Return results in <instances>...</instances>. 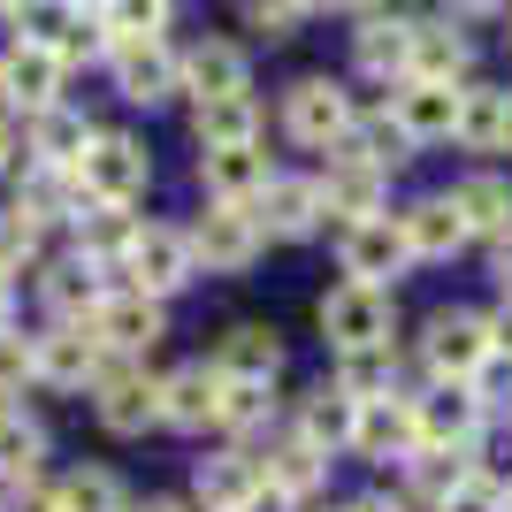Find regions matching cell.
Segmentation results:
<instances>
[{
    "label": "cell",
    "instance_id": "6da1fadb",
    "mask_svg": "<svg viewBox=\"0 0 512 512\" xmlns=\"http://www.w3.org/2000/svg\"><path fill=\"white\" fill-rule=\"evenodd\" d=\"M390 329H398V299L383 283H337L321 299V337L337 352H375V344H390Z\"/></svg>",
    "mask_w": 512,
    "mask_h": 512
},
{
    "label": "cell",
    "instance_id": "7a4b0ae2",
    "mask_svg": "<svg viewBox=\"0 0 512 512\" xmlns=\"http://www.w3.org/2000/svg\"><path fill=\"white\" fill-rule=\"evenodd\" d=\"M337 260H344V276H352V283H383V291H390V283L413 268L406 222H398V214H367V222H344Z\"/></svg>",
    "mask_w": 512,
    "mask_h": 512
},
{
    "label": "cell",
    "instance_id": "3957f363",
    "mask_svg": "<svg viewBox=\"0 0 512 512\" xmlns=\"http://www.w3.org/2000/svg\"><path fill=\"white\" fill-rule=\"evenodd\" d=\"M360 123V107L337 77H299V85L283 92V130L299 138V146H344Z\"/></svg>",
    "mask_w": 512,
    "mask_h": 512
},
{
    "label": "cell",
    "instance_id": "277c9868",
    "mask_svg": "<svg viewBox=\"0 0 512 512\" xmlns=\"http://www.w3.org/2000/svg\"><path fill=\"white\" fill-rule=\"evenodd\" d=\"M146 146L138 138H115V130H100L85 146V161H77V184H85L92 207H130V199L146 192Z\"/></svg>",
    "mask_w": 512,
    "mask_h": 512
},
{
    "label": "cell",
    "instance_id": "5b68a950",
    "mask_svg": "<svg viewBox=\"0 0 512 512\" xmlns=\"http://www.w3.org/2000/svg\"><path fill=\"white\" fill-rule=\"evenodd\" d=\"M421 360L436 383H474L490 367V321L482 314H436L421 337Z\"/></svg>",
    "mask_w": 512,
    "mask_h": 512
},
{
    "label": "cell",
    "instance_id": "8992f818",
    "mask_svg": "<svg viewBox=\"0 0 512 512\" xmlns=\"http://www.w3.org/2000/svg\"><path fill=\"white\" fill-rule=\"evenodd\" d=\"M260 214L253 207H230V199H214L207 214H199V230H192V253L207 260V268H222V276H245L260 260Z\"/></svg>",
    "mask_w": 512,
    "mask_h": 512
},
{
    "label": "cell",
    "instance_id": "52a82bcc",
    "mask_svg": "<svg viewBox=\"0 0 512 512\" xmlns=\"http://www.w3.org/2000/svg\"><path fill=\"white\" fill-rule=\"evenodd\" d=\"M161 329H169V314H161V299H146V291H107L100 314H92V337L107 344V360H138V352H153Z\"/></svg>",
    "mask_w": 512,
    "mask_h": 512
},
{
    "label": "cell",
    "instance_id": "ba28073f",
    "mask_svg": "<svg viewBox=\"0 0 512 512\" xmlns=\"http://www.w3.org/2000/svg\"><path fill=\"white\" fill-rule=\"evenodd\" d=\"M31 352H39V383H54V390H85L107 375V344L92 337V321H54Z\"/></svg>",
    "mask_w": 512,
    "mask_h": 512
},
{
    "label": "cell",
    "instance_id": "9c48e42d",
    "mask_svg": "<svg viewBox=\"0 0 512 512\" xmlns=\"http://www.w3.org/2000/svg\"><path fill=\"white\" fill-rule=\"evenodd\" d=\"M383 199H390V169H383V161H367L360 146L329 153V176H321V207H329V214L367 222V214H383Z\"/></svg>",
    "mask_w": 512,
    "mask_h": 512
},
{
    "label": "cell",
    "instance_id": "30bf717a",
    "mask_svg": "<svg viewBox=\"0 0 512 512\" xmlns=\"http://www.w3.org/2000/svg\"><path fill=\"white\" fill-rule=\"evenodd\" d=\"M130 276V291H146V299H169V291H184V283L199 276V253H192V237L184 230H138V245H130V260H123Z\"/></svg>",
    "mask_w": 512,
    "mask_h": 512
},
{
    "label": "cell",
    "instance_id": "8fae6325",
    "mask_svg": "<svg viewBox=\"0 0 512 512\" xmlns=\"http://www.w3.org/2000/svg\"><path fill=\"white\" fill-rule=\"evenodd\" d=\"M413 421H421V451H467L482 436V398L474 383H436L428 398H413Z\"/></svg>",
    "mask_w": 512,
    "mask_h": 512
},
{
    "label": "cell",
    "instance_id": "7c38bea8",
    "mask_svg": "<svg viewBox=\"0 0 512 512\" xmlns=\"http://www.w3.org/2000/svg\"><path fill=\"white\" fill-rule=\"evenodd\" d=\"M161 421V375H146V367H107L100 375V428L107 436H146V428Z\"/></svg>",
    "mask_w": 512,
    "mask_h": 512
},
{
    "label": "cell",
    "instance_id": "4fadbf2b",
    "mask_svg": "<svg viewBox=\"0 0 512 512\" xmlns=\"http://www.w3.org/2000/svg\"><path fill=\"white\" fill-rule=\"evenodd\" d=\"M352 451L360 459H383V467H406L421 451V421H413V398H367L360 406V428H352Z\"/></svg>",
    "mask_w": 512,
    "mask_h": 512
},
{
    "label": "cell",
    "instance_id": "5bb4252c",
    "mask_svg": "<svg viewBox=\"0 0 512 512\" xmlns=\"http://www.w3.org/2000/svg\"><path fill=\"white\" fill-rule=\"evenodd\" d=\"M390 123L406 130L413 146H436L459 130V85H428V77H406L390 92Z\"/></svg>",
    "mask_w": 512,
    "mask_h": 512
},
{
    "label": "cell",
    "instance_id": "9a60e30c",
    "mask_svg": "<svg viewBox=\"0 0 512 512\" xmlns=\"http://www.w3.org/2000/svg\"><path fill=\"white\" fill-rule=\"evenodd\" d=\"M0 85H8V100H16V107L46 115V107H62V54H54V46L16 39L8 54H0Z\"/></svg>",
    "mask_w": 512,
    "mask_h": 512
},
{
    "label": "cell",
    "instance_id": "2e32d148",
    "mask_svg": "<svg viewBox=\"0 0 512 512\" xmlns=\"http://www.w3.org/2000/svg\"><path fill=\"white\" fill-rule=\"evenodd\" d=\"M115 85H123L130 107H161L176 85H184V62H176L161 39H146V46H115Z\"/></svg>",
    "mask_w": 512,
    "mask_h": 512
},
{
    "label": "cell",
    "instance_id": "e0dca14e",
    "mask_svg": "<svg viewBox=\"0 0 512 512\" xmlns=\"http://www.w3.org/2000/svg\"><path fill=\"white\" fill-rule=\"evenodd\" d=\"M214 406H222V367L192 360L161 383V421L169 428H214Z\"/></svg>",
    "mask_w": 512,
    "mask_h": 512
},
{
    "label": "cell",
    "instance_id": "ac0fdd59",
    "mask_svg": "<svg viewBox=\"0 0 512 512\" xmlns=\"http://www.w3.org/2000/svg\"><path fill=\"white\" fill-rule=\"evenodd\" d=\"M199 176H207L214 199L253 207V199L268 192V153H260V146H214V153H199Z\"/></svg>",
    "mask_w": 512,
    "mask_h": 512
},
{
    "label": "cell",
    "instance_id": "d6986e66",
    "mask_svg": "<svg viewBox=\"0 0 512 512\" xmlns=\"http://www.w3.org/2000/svg\"><path fill=\"white\" fill-rule=\"evenodd\" d=\"M406 245H413V260H451L459 245H467V214H459V199H413L406 214Z\"/></svg>",
    "mask_w": 512,
    "mask_h": 512
},
{
    "label": "cell",
    "instance_id": "ffe728a7",
    "mask_svg": "<svg viewBox=\"0 0 512 512\" xmlns=\"http://www.w3.org/2000/svg\"><path fill=\"white\" fill-rule=\"evenodd\" d=\"M321 184H306V176H268V192H260V230L268 237H314L321 222Z\"/></svg>",
    "mask_w": 512,
    "mask_h": 512
},
{
    "label": "cell",
    "instance_id": "44dd1931",
    "mask_svg": "<svg viewBox=\"0 0 512 512\" xmlns=\"http://www.w3.org/2000/svg\"><path fill=\"white\" fill-rule=\"evenodd\" d=\"M352 54H360L367 77H398V85H406L413 77V23L406 16H367L360 39H352Z\"/></svg>",
    "mask_w": 512,
    "mask_h": 512
},
{
    "label": "cell",
    "instance_id": "7402d4cb",
    "mask_svg": "<svg viewBox=\"0 0 512 512\" xmlns=\"http://www.w3.org/2000/svg\"><path fill=\"white\" fill-rule=\"evenodd\" d=\"M214 367H222L230 383H276V375H283V344H276V329L245 321V329H230V337H222Z\"/></svg>",
    "mask_w": 512,
    "mask_h": 512
},
{
    "label": "cell",
    "instance_id": "603a6c76",
    "mask_svg": "<svg viewBox=\"0 0 512 512\" xmlns=\"http://www.w3.org/2000/svg\"><path fill=\"white\" fill-rule=\"evenodd\" d=\"M352 428H360V398H344L337 383H321L299 406V436L321 444V451H352Z\"/></svg>",
    "mask_w": 512,
    "mask_h": 512
},
{
    "label": "cell",
    "instance_id": "cb8c5ba5",
    "mask_svg": "<svg viewBox=\"0 0 512 512\" xmlns=\"http://www.w3.org/2000/svg\"><path fill=\"white\" fill-rule=\"evenodd\" d=\"M130 245H138V222H130L123 207H92V214H77V260H92V268H123Z\"/></svg>",
    "mask_w": 512,
    "mask_h": 512
},
{
    "label": "cell",
    "instance_id": "d4e9b609",
    "mask_svg": "<svg viewBox=\"0 0 512 512\" xmlns=\"http://www.w3.org/2000/svg\"><path fill=\"white\" fill-rule=\"evenodd\" d=\"M474 62V46L451 31V23H413V77H428V85H459Z\"/></svg>",
    "mask_w": 512,
    "mask_h": 512
},
{
    "label": "cell",
    "instance_id": "484cf974",
    "mask_svg": "<svg viewBox=\"0 0 512 512\" xmlns=\"http://www.w3.org/2000/svg\"><path fill=\"white\" fill-rule=\"evenodd\" d=\"M192 130H199V146H253L260 138V107H253V92H230V100H199V115H192Z\"/></svg>",
    "mask_w": 512,
    "mask_h": 512
},
{
    "label": "cell",
    "instance_id": "4316f807",
    "mask_svg": "<svg viewBox=\"0 0 512 512\" xmlns=\"http://www.w3.org/2000/svg\"><path fill=\"white\" fill-rule=\"evenodd\" d=\"M192 490H199V505H207V512H237L245 497L260 490V467L245 459V451H222V459H199Z\"/></svg>",
    "mask_w": 512,
    "mask_h": 512
},
{
    "label": "cell",
    "instance_id": "83f0119b",
    "mask_svg": "<svg viewBox=\"0 0 512 512\" xmlns=\"http://www.w3.org/2000/svg\"><path fill=\"white\" fill-rule=\"evenodd\" d=\"M92 138H100V130H92L85 115H69V107H46L39 130H31V161H46V169H77Z\"/></svg>",
    "mask_w": 512,
    "mask_h": 512
},
{
    "label": "cell",
    "instance_id": "f1b7e54d",
    "mask_svg": "<svg viewBox=\"0 0 512 512\" xmlns=\"http://www.w3.org/2000/svg\"><path fill=\"white\" fill-rule=\"evenodd\" d=\"M451 199L467 214V237H512V184L505 176H467Z\"/></svg>",
    "mask_w": 512,
    "mask_h": 512
},
{
    "label": "cell",
    "instance_id": "f546056e",
    "mask_svg": "<svg viewBox=\"0 0 512 512\" xmlns=\"http://www.w3.org/2000/svg\"><path fill=\"white\" fill-rule=\"evenodd\" d=\"M100 268L92 260H62V268H46V306H54V321H92L100 314Z\"/></svg>",
    "mask_w": 512,
    "mask_h": 512
},
{
    "label": "cell",
    "instance_id": "4dcf8cb0",
    "mask_svg": "<svg viewBox=\"0 0 512 512\" xmlns=\"http://www.w3.org/2000/svg\"><path fill=\"white\" fill-rule=\"evenodd\" d=\"M321 482H329V451H321V444L291 436L283 451H268V490H283L291 505H299V497H314Z\"/></svg>",
    "mask_w": 512,
    "mask_h": 512
},
{
    "label": "cell",
    "instance_id": "1f68e13d",
    "mask_svg": "<svg viewBox=\"0 0 512 512\" xmlns=\"http://www.w3.org/2000/svg\"><path fill=\"white\" fill-rule=\"evenodd\" d=\"M184 85H192L199 100H230V92H245V54L222 46V39L192 46V54H184Z\"/></svg>",
    "mask_w": 512,
    "mask_h": 512
},
{
    "label": "cell",
    "instance_id": "d6a6232c",
    "mask_svg": "<svg viewBox=\"0 0 512 512\" xmlns=\"http://www.w3.org/2000/svg\"><path fill=\"white\" fill-rule=\"evenodd\" d=\"M161 23H169V0H100L107 46H146L161 39Z\"/></svg>",
    "mask_w": 512,
    "mask_h": 512
},
{
    "label": "cell",
    "instance_id": "836d02e7",
    "mask_svg": "<svg viewBox=\"0 0 512 512\" xmlns=\"http://www.w3.org/2000/svg\"><path fill=\"white\" fill-rule=\"evenodd\" d=\"M474 153H505V92H459V130Z\"/></svg>",
    "mask_w": 512,
    "mask_h": 512
},
{
    "label": "cell",
    "instance_id": "e575fe53",
    "mask_svg": "<svg viewBox=\"0 0 512 512\" xmlns=\"http://www.w3.org/2000/svg\"><path fill=\"white\" fill-rule=\"evenodd\" d=\"M46 459V436L39 421H23V413H0V482H31Z\"/></svg>",
    "mask_w": 512,
    "mask_h": 512
},
{
    "label": "cell",
    "instance_id": "d590c367",
    "mask_svg": "<svg viewBox=\"0 0 512 512\" xmlns=\"http://www.w3.org/2000/svg\"><path fill=\"white\" fill-rule=\"evenodd\" d=\"M54 505H62V512H130L123 505V482H115L107 467H77L62 490H54Z\"/></svg>",
    "mask_w": 512,
    "mask_h": 512
},
{
    "label": "cell",
    "instance_id": "8d00e7d4",
    "mask_svg": "<svg viewBox=\"0 0 512 512\" xmlns=\"http://www.w3.org/2000/svg\"><path fill=\"white\" fill-rule=\"evenodd\" d=\"M390 375H398L390 344H375V352H344V367H337V390L367 406V398H390Z\"/></svg>",
    "mask_w": 512,
    "mask_h": 512
},
{
    "label": "cell",
    "instance_id": "74e56055",
    "mask_svg": "<svg viewBox=\"0 0 512 512\" xmlns=\"http://www.w3.org/2000/svg\"><path fill=\"white\" fill-rule=\"evenodd\" d=\"M39 214H23V207H8L0 214V283L8 276H23V268H31V260H39Z\"/></svg>",
    "mask_w": 512,
    "mask_h": 512
},
{
    "label": "cell",
    "instance_id": "f35d334b",
    "mask_svg": "<svg viewBox=\"0 0 512 512\" xmlns=\"http://www.w3.org/2000/svg\"><path fill=\"white\" fill-rule=\"evenodd\" d=\"M268 413V383H230L222 375V406H214V428H253Z\"/></svg>",
    "mask_w": 512,
    "mask_h": 512
},
{
    "label": "cell",
    "instance_id": "ab89813d",
    "mask_svg": "<svg viewBox=\"0 0 512 512\" xmlns=\"http://www.w3.org/2000/svg\"><path fill=\"white\" fill-rule=\"evenodd\" d=\"M23 383H39V352L0 329V398H8V390H23Z\"/></svg>",
    "mask_w": 512,
    "mask_h": 512
},
{
    "label": "cell",
    "instance_id": "60d3db41",
    "mask_svg": "<svg viewBox=\"0 0 512 512\" xmlns=\"http://www.w3.org/2000/svg\"><path fill=\"white\" fill-rule=\"evenodd\" d=\"M436 512H505V482H490V474H467V482H459V490H451Z\"/></svg>",
    "mask_w": 512,
    "mask_h": 512
},
{
    "label": "cell",
    "instance_id": "b9f144b4",
    "mask_svg": "<svg viewBox=\"0 0 512 512\" xmlns=\"http://www.w3.org/2000/svg\"><path fill=\"white\" fill-rule=\"evenodd\" d=\"M299 8L306 0H245L253 31H268V39H291V31H299Z\"/></svg>",
    "mask_w": 512,
    "mask_h": 512
},
{
    "label": "cell",
    "instance_id": "7bdbcfd3",
    "mask_svg": "<svg viewBox=\"0 0 512 512\" xmlns=\"http://www.w3.org/2000/svg\"><path fill=\"white\" fill-rule=\"evenodd\" d=\"M8 512H62V505H54V490H39V482H16Z\"/></svg>",
    "mask_w": 512,
    "mask_h": 512
},
{
    "label": "cell",
    "instance_id": "ee69618b",
    "mask_svg": "<svg viewBox=\"0 0 512 512\" xmlns=\"http://www.w3.org/2000/svg\"><path fill=\"white\" fill-rule=\"evenodd\" d=\"M237 512H291V497H283V490H268V474H260V490L245 497V505H237Z\"/></svg>",
    "mask_w": 512,
    "mask_h": 512
},
{
    "label": "cell",
    "instance_id": "f6af8a7d",
    "mask_svg": "<svg viewBox=\"0 0 512 512\" xmlns=\"http://www.w3.org/2000/svg\"><path fill=\"white\" fill-rule=\"evenodd\" d=\"M451 16H497V8H505V0H444Z\"/></svg>",
    "mask_w": 512,
    "mask_h": 512
},
{
    "label": "cell",
    "instance_id": "bcb514c9",
    "mask_svg": "<svg viewBox=\"0 0 512 512\" xmlns=\"http://www.w3.org/2000/svg\"><path fill=\"white\" fill-rule=\"evenodd\" d=\"M490 268H497V283L512 291V237H497V260H490Z\"/></svg>",
    "mask_w": 512,
    "mask_h": 512
},
{
    "label": "cell",
    "instance_id": "7dc6e473",
    "mask_svg": "<svg viewBox=\"0 0 512 512\" xmlns=\"http://www.w3.org/2000/svg\"><path fill=\"white\" fill-rule=\"evenodd\" d=\"M344 512H406V505H398V497H352Z\"/></svg>",
    "mask_w": 512,
    "mask_h": 512
},
{
    "label": "cell",
    "instance_id": "c3c4849f",
    "mask_svg": "<svg viewBox=\"0 0 512 512\" xmlns=\"http://www.w3.org/2000/svg\"><path fill=\"white\" fill-rule=\"evenodd\" d=\"M490 352H512V314H497V321H490Z\"/></svg>",
    "mask_w": 512,
    "mask_h": 512
},
{
    "label": "cell",
    "instance_id": "681fc988",
    "mask_svg": "<svg viewBox=\"0 0 512 512\" xmlns=\"http://www.w3.org/2000/svg\"><path fill=\"white\" fill-rule=\"evenodd\" d=\"M16 153H31V146H16V130L0 123V169H16Z\"/></svg>",
    "mask_w": 512,
    "mask_h": 512
},
{
    "label": "cell",
    "instance_id": "f907efd6",
    "mask_svg": "<svg viewBox=\"0 0 512 512\" xmlns=\"http://www.w3.org/2000/svg\"><path fill=\"white\" fill-rule=\"evenodd\" d=\"M505 153H512V92H505Z\"/></svg>",
    "mask_w": 512,
    "mask_h": 512
},
{
    "label": "cell",
    "instance_id": "816d5d0a",
    "mask_svg": "<svg viewBox=\"0 0 512 512\" xmlns=\"http://www.w3.org/2000/svg\"><path fill=\"white\" fill-rule=\"evenodd\" d=\"M0 329H8V283H0Z\"/></svg>",
    "mask_w": 512,
    "mask_h": 512
},
{
    "label": "cell",
    "instance_id": "f5cc1de1",
    "mask_svg": "<svg viewBox=\"0 0 512 512\" xmlns=\"http://www.w3.org/2000/svg\"><path fill=\"white\" fill-rule=\"evenodd\" d=\"M138 512H184V505H138Z\"/></svg>",
    "mask_w": 512,
    "mask_h": 512
},
{
    "label": "cell",
    "instance_id": "db71d44e",
    "mask_svg": "<svg viewBox=\"0 0 512 512\" xmlns=\"http://www.w3.org/2000/svg\"><path fill=\"white\" fill-rule=\"evenodd\" d=\"M306 8H337V0H306Z\"/></svg>",
    "mask_w": 512,
    "mask_h": 512
},
{
    "label": "cell",
    "instance_id": "11a10c76",
    "mask_svg": "<svg viewBox=\"0 0 512 512\" xmlns=\"http://www.w3.org/2000/svg\"><path fill=\"white\" fill-rule=\"evenodd\" d=\"M505 512H512V482H505Z\"/></svg>",
    "mask_w": 512,
    "mask_h": 512
},
{
    "label": "cell",
    "instance_id": "9f6ffc18",
    "mask_svg": "<svg viewBox=\"0 0 512 512\" xmlns=\"http://www.w3.org/2000/svg\"><path fill=\"white\" fill-rule=\"evenodd\" d=\"M0 8H8V16H16V0H0Z\"/></svg>",
    "mask_w": 512,
    "mask_h": 512
},
{
    "label": "cell",
    "instance_id": "6f0895ef",
    "mask_svg": "<svg viewBox=\"0 0 512 512\" xmlns=\"http://www.w3.org/2000/svg\"><path fill=\"white\" fill-rule=\"evenodd\" d=\"M0 107H8V85H0Z\"/></svg>",
    "mask_w": 512,
    "mask_h": 512
}]
</instances>
